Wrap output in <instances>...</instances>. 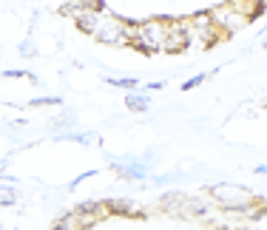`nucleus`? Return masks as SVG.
I'll return each mask as SVG.
<instances>
[{
	"label": "nucleus",
	"mask_w": 267,
	"mask_h": 230,
	"mask_svg": "<svg viewBox=\"0 0 267 230\" xmlns=\"http://www.w3.org/2000/svg\"><path fill=\"white\" fill-rule=\"evenodd\" d=\"M136 20H122L114 15H100V23L94 29V40L105 43V46H131L134 34H136Z\"/></svg>",
	"instance_id": "obj_1"
},
{
	"label": "nucleus",
	"mask_w": 267,
	"mask_h": 230,
	"mask_svg": "<svg viewBox=\"0 0 267 230\" xmlns=\"http://www.w3.org/2000/svg\"><path fill=\"white\" fill-rule=\"evenodd\" d=\"M165 34H168V20L151 17V20L136 26V34H134L131 46L139 48V51H145V54H156V51H162V46H165Z\"/></svg>",
	"instance_id": "obj_2"
},
{
	"label": "nucleus",
	"mask_w": 267,
	"mask_h": 230,
	"mask_svg": "<svg viewBox=\"0 0 267 230\" xmlns=\"http://www.w3.org/2000/svg\"><path fill=\"white\" fill-rule=\"evenodd\" d=\"M210 199L219 202L224 210H233V213H242V210L256 205V196H250V193H247L245 188H239V185H213V188H210Z\"/></svg>",
	"instance_id": "obj_3"
},
{
	"label": "nucleus",
	"mask_w": 267,
	"mask_h": 230,
	"mask_svg": "<svg viewBox=\"0 0 267 230\" xmlns=\"http://www.w3.org/2000/svg\"><path fill=\"white\" fill-rule=\"evenodd\" d=\"M188 46H193V40H191V23L188 20H168V34H165L162 51L179 54V51H185Z\"/></svg>",
	"instance_id": "obj_4"
},
{
	"label": "nucleus",
	"mask_w": 267,
	"mask_h": 230,
	"mask_svg": "<svg viewBox=\"0 0 267 230\" xmlns=\"http://www.w3.org/2000/svg\"><path fill=\"white\" fill-rule=\"evenodd\" d=\"M210 20H213V26H216V31H224V34H233V31H239V29H245L247 17L242 15V12H236L230 3L227 6H219V9H213L210 12Z\"/></svg>",
	"instance_id": "obj_5"
},
{
	"label": "nucleus",
	"mask_w": 267,
	"mask_h": 230,
	"mask_svg": "<svg viewBox=\"0 0 267 230\" xmlns=\"http://www.w3.org/2000/svg\"><path fill=\"white\" fill-rule=\"evenodd\" d=\"M191 23V40L199 43V46H213V43L219 40V31H216V26H213V20H210V12H199Z\"/></svg>",
	"instance_id": "obj_6"
},
{
	"label": "nucleus",
	"mask_w": 267,
	"mask_h": 230,
	"mask_svg": "<svg viewBox=\"0 0 267 230\" xmlns=\"http://www.w3.org/2000/svg\"><path fill=\"white\" fill-rule=\"evenodd\" d=\"M103 15H105V12H103ZM97 23H100V12H91V9H86L83 15H77V17H74V26H77L83 34H94Z\"/></svg>",
	"instance_id": "obj_7"
},
{
	"label": "nucleus",
	"mask_w": 267,
	"mask_h": 230,
	"mask_svg": "<svg viewBox=\"0 0 267 230\" xmlns=\"http://www.w3.org/2000/svg\"><path fill=\"white\" fill-rule=\"evenodd\" d=\"M105 210L108 213H119V216H134L136 205L128 202V199H105Z\"/></svg>",
	"instance_id": "obj_8"
},
{
	"label": "nucleus",
	"mask_w": 267,
	"mask_h": 230,
	"mask_svg": "<svg viewBox=\"0 0 267 230\" xmlns=\"http://www.w3.org/2000/svg\"><path fill=\"white\" fill-rule=\"evenodd\" d=\"M148 105H151V100H148L145 94H139V91H131V94L125 97V108H128L131 114H142V111H148Z\"/></svg>",
	"instance_id": "obj_9"
},
{
	"label": "nucleus",
	"mask_w": 267,
	"mask_h": 230,
	"mask_svg": "<svg viewBox=\"0 0 267 230\" xmlns=\"http://www.w3.org/2000/svg\"><path fill=\"white\" fill-rule=\"evenodd\" d=\"M51 230H86V225H83V219H80L77 213L68 210L66 216H60V219L54 222V228Z\"/></svg>",
	"instance_id": "obj_10"
},
{
	"label": "nucleus",
	"mask_w": 267,
	"mask_h": 230,
	"mask_svg": "<svg viewBox=\"0 0 267 230\" xmlns=\"http://www.w3.org/2000/svg\"><path fill=\"white\" fill-rule=\"evenodd\" d=\"M114 170H117V173H119V176H122V179H142V176H145V168L142 165H114Z\"/></svg>",
	"instance_id": "obj_11"
},
{
	"label": "nucleus",
	"mask_w": 267,
	"mask_h": 230,
	"mask_svg": "<svg viewBox=\"0 0 267 230\" xmlns=\"http://www.w3.org/2000/svg\"><path fill=\"white\" fill-rule=\"evenodd\" d=\"M105 83L117 85V88H125V91H136V88H139V80H136V77H108Z\"/></svg>",
	"instance_id": "obj_12"
},
{
	"label": "nucleus",
	"mask_w": 267,
	"mask_h": 230,
	"mask_svg": "<svg viewBox=\"0 0 267 230\" xmlns=\"http://www.w3.org/2000/svg\"><path fill=\"white\" fill-rule=\"evenodd\" d=\"M60 12H63L66 17H77V15H83V12H86V6H83V0H66Z\"/></svg>",
	"instance_id": "obj_13"
},
{
	"label": "nucleus",
	"mask_w": 267,
	"mask_h": 230,
	"mask_svg": "<svg viewBox=\"0 0 267 230\" xmlns=\"http://www.w3.org/2000/svg\"><path fill=\"white\" fill-rule=\"evenodd\" d=\"M205 80H208V74H196V77H191V80H185V83L179 85V88H182V91H193V88H199V85L205 83Z\"/></svg>",
	"instance_id": "obj_14"
},
{
	"label": "nucleus",
	"mask_w": 267,
	"mask_h": 230,
	"mask_svg": "<svg viewBox=\"0 0 267 230\" xmlns=\"http://www.w3.org/2000/svg\"><path fill=\"white\" fill-rule=\"evenodd\" d=\"M15 199H17L15 188H3V185H0V205H3V208H6V205H15Z\"/></svg>",
	"instance_id": "obj_15"
},
{
	"label": "nucleus",
	"mask_w": 267,
	"mask_h": 230,
	"mask_svg": "<svg viewBox=\"0 0 267 230\" xmlns=\"http://www.w3.org/2000/svg\"><path fill=\"white\" fill-rule=\"evenodd\" d=\"M0 77L3 80H17V77H29V71H23V68H6Z\"/></svg>",
	"instance_id": "obj_16"
},
{
	"label": "nucleus",
	"mask_w": 267,
	"mask_h": 230,
	"mask_svg": "<svg viewBox=\"0 0 267 230\" xmlns=\"http://www.w3.org/2000/svg\"><path fill=\"white\" fill-rule=\"evenodd\" d=\"M29 105H34V108H43V105H60V97H43V100H31Z\"/></svg>",
	"instance_id": "obj_17"
},
{
	"label": "nucleus",
	"mask_w": 267,
	"mask_h": 230,
	"mask_svg": "<svg viewBox=\"0 0 267 230\" xmlns=\"http://www.w3.org/2000/svg\"><path fill=\"white\" fill-rule=\"evenodd\" d=\"M94 173H97V170H86V173H80V176H77V179H71V185H68V188L74 190V188H77V185H80V182H86V179H91V176H94Z\"/></svg>",
	"instance_id": "obj_18"
},
{
	"label": "nucleus",
	"mask_w": 267,
	"mask_h": 230,
	"mask_svg": "<svg viewBox=\"0 0 267 230\" xmlns=\"http://www.w3.org/2000/svg\"><path fill=\"white\" fill-rule=\"evenodd\" d=\"M247 230H256V228H247ZM259 230H262V228H259Z\"/></svg>",
	"instance_id": "obj_19"
}]
</instances>
